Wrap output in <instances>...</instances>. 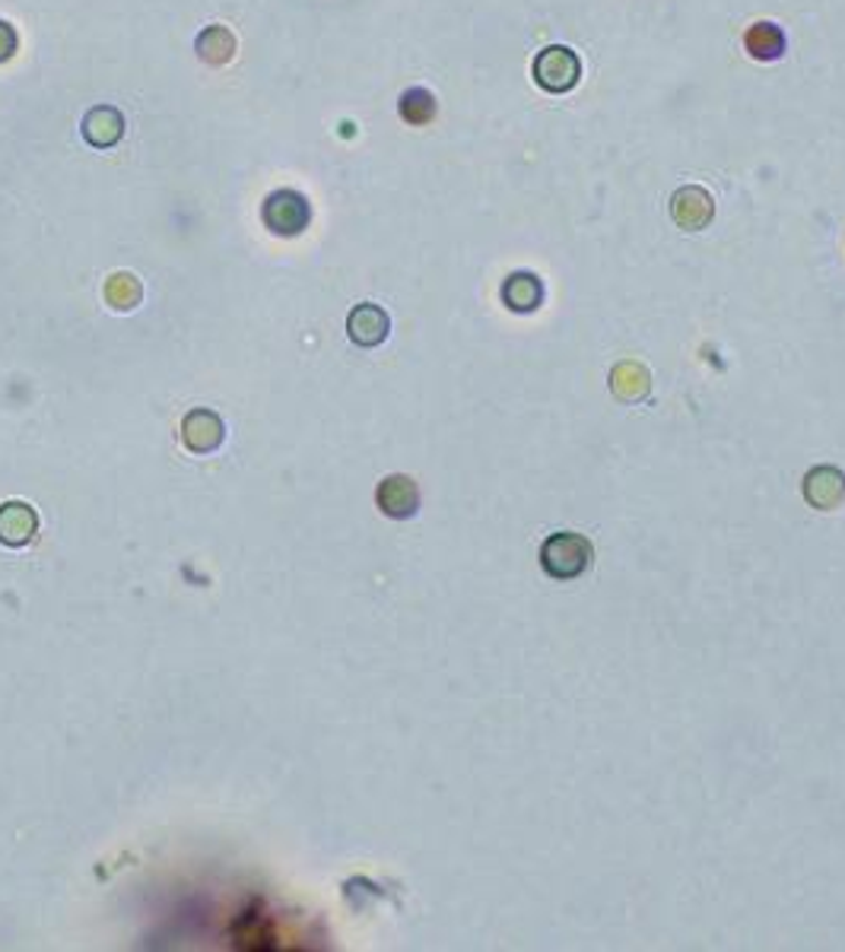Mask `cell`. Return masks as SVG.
<instances>
[{
	"mask_svg": "<svg viewBox=\"0 0 845 952\" xmlns=\"http://www.w3.org/2000/svg\"><path fill=\"white\" fill-rule=\"evenodd\" d=\"M347 331L350 341L356 343V346H378V343H385V337H388L392 321L385 315V308L366 302V305H356V308L350 312Z\"/></svg>",
	"mask_w": 845,
	"mask_h": 952,
	"instance_id": "9c48e42d",
	"label": "cell"
},
{
	"mask_svg": "<svg viewBox=\"0 0 845 952\" xmlns=\"http://www.w3.org/2000/svg\"><path fill=\"white\" fill-rule=\"evenodd\" d=\"M611 391H614V397L623 400V404L646 400L648 391H651V375H648V368L633 363V359L614 366V372H611Z\"/></svg>",
	"mask_w": 845,
	"mask_h": 952,
	"instance_id": "4fadbf2b",
	"label": "cell"
},
{
	"mask_svg": "<svg viewBox=\"0 0 845 952\" xmlns=\"http://www.w3.org/2000/svg\"><path fill=\"white\" fill-rule=\"evenodd\" d=\"M804 499L807 505L821 509V512H833L845 502V473L839 467H814L804 477Z\"/></svg>",
	"mask_w": 845,
	"mask_h": 952,
	"instance_id": "5b68a950",
	"label": "cell"
},
{
	"mask_svg": "<svg viewBox=\"0 0 845 952\" xmlns=\"http://www.w3.org/2000/svg\"><path fill=\"white\" fill-rule=\"evenodd\" d=\"M39 531V517L23 502L0 505V543L7 546H25Z\"/></svg>",
	"mask_w": 845,
	"mask_h": 952,
	"instance_id": "7c38bea8",
	"label": "cell"
},
{
	"mask_svg": "<svg viewBox=\"0 0 845 952\" xmlns=\"http://www.w3.org/2000/svg\"><path fill=\"white\" fill-rule=\"evenodd\" d=\"M436 108H439V105H436V96H432L429 90H422V86L407 90L398 102L400 118L407 124H414V127L432 122V118H436Z\"/></svg>",
	"mask_w": 845,
	"mask_h": 952,
	"instance_id": "9a60e30c",
	"label": "cell"
},
{
	"mask_svg": "<svg viewBox=\"0 0 845 952\" xmlns=\"http://www.w3.org/2000/svg\"><path fill=\"white\" fill-rule=\"evenodd\" d=\"M105 299H108L112 308L131 312V308L140 302V286H137V280H134L131 273H115V276L108 280V286H105Z\"/></svg>",
	"mask_w": 845,
	"mask_h": 952,
	"instance_id": "2e32d148",
	"label": "cell"
},
{
	"mask_svg": "<svg viewBox=\"0 0 845 952\" xmlns=\"http://www.w3.org/2000/svg\"><path fill=\"white\" fill-rule=\"evenodd\" d=\"M502 302H505V308L515 312V315L538 312L541 302H544V283H541V276L531 273V270H515V273L505 276V283H502Z\"/></svg>",
	"mask_w": 845,
	"mask_h": 952,
	"instance_id": "8992f818",
	"label": "cell"
},
{
	"mask_svg": "<svg viewBox=\"0 0 845 952\" xmlns=\"http://www.w3.org/2000/svg\"><path fill=\"white\" fill-rule=\"evenodd\" d=\"M236 54V39L226 25H207L198 35V57L210 67H223Z\"/></svg>",
	"mask_w": 845,
	"mask_h": 952,
	"instance_id": "5bb4252c",
	"label": "cell"
},
{
	"mask_svg": "<svg viewBox=\"0 0 845 952\" xmlns=\"http://www.w3.org/2000/svg\"><path fill=\"white\" fill-rule=\"evenodd\" d=\"M744 49L753 61H763V64L779 61V57H785V51H789L785 29L779 23H770V20L753 23L744 32Z\"/></svg>",
	"mask_w": 845,
	"mask_h": 952,
	"instance_id": "8fae6325",
	"label": "cell"
},
{
	"mask_svg": "<svg viewBox=\"0 0 845 952\" xmlns=\"http://www.w3.org/2000/svg\"><path fill=\"white\" fill-rule=\"evenodd\" d=\"M592 559H595V550L582 534H553L541 546V568L556 582H572L585 575Z\"/></svg>",
	"mask_w": 845,
	"mask_h": 952,
	"instance_id": "6da1fadb",
	"label": "cell"
},
{
	"mask_svg": "<svg viewBox=\"0 0 845 952\" xmlns=\"http://www.w3.org/2000/svg\"><path fill=\"white\" fill-rule=\"evenodd\" d=\"M261 220H264V226H268L271 232L290 239V236H299V232L309 226V220H312V207H309V200L299 195V191L283 188V191H274V195L264 200V207H261Z\"/></svg>",
	"mask_w": 845,
	"mask_h": 952,
	"instance_id": "3957f363",
	"label": "cell"
},
{
	"mask_svg": "<svg viewBox=\"0 0 845 952\" xmlns=\"http://www.w3.org/2000/svg\"><path fill=\"white\" fill-rule=\"evenodd\" d=\"M671 220L684 232H702L716 220V197L699 185H684L671 195Z\"/></svg>",
	"mask_w": 845,
	"mask_h": 952,
	"instance_id": "277c9868",
	"label": "cell"
},
{
	"mask_svg": "<svg viewBox=\"0 0 845 952\" xmlns=\"http://www.w3.org/2000/svg\"><path fill=\"white\" fill-rule=\"evenodd\" d=\"M378 509L388 517H414L420 509V489L410 477H388L378 487Z\"/></svg>",
	"mask_w": 845,
	"mask_h": 952,
	"instance_id": "30bf717a",
	"label": "cell"
},
{
	"mask_svg": "<svg viewBox=\"0 0 845 952\" xmlns=\"http://www.w3.org/2000/svg\"><path fill=\"white\" fill-rule=\"evenodd\" d=\"M223 436L226 429L220 416L210 414V410H195V414L185 416V422H181V439L188 444V451H195V454L217 451L223 444Z\"/></svg>",
	"mask_w": 845,
	"mask_h": 952,
	"instance_id": "ba28073f",
	"label": "cell"
},
{
	"mask_svg": "<svg viewBox=\"0 0 845 952\" xmlns=\"http://www.w3.org/2000/svg\"><path fill=\"white\" fill-rule=\"evenodd\" d=\"M534 83L541 90H547L553 96H563V93H572L582 80V61L578 54L566 45H547L534 57Z\"/></svg>",
	"mask_w": 845,
	"mask_h": 952,
	"instance_id": "7a4b0ae2",
	"label": "cell"
},
{
	"mask_svg": "<svg viewBox=\"0 0 845 952\" xmlns=\"http://www.w3.org/2000/svg\"><path fill=\"white\" fill-rule=\"evenodd\" d=\"M17 45H20V39H17V29L0 20V64H3V61H10V57L17 54Z\"/></svg>",
	"mask_w": 845,
	"mask_h": 952,
	"instance_id": "e0dca14e",
	"label": "cell"
},
{
	"mask_svg": "<svg viewBox=\"0 0 845 952\" xmlns=\"http://www.w3.org/2000/svg\"><path fill=\"white\" fill-rule=\"evenodd\" d=\"M80 130H83V140H86L90 147L108 149L125 137V118H122V112L112 108V105H96V108L86 112Z\"/></svg>",
	"mask_w": 845,
	"mask_h": 952,
	"instance_id": "52a82bcc",
	"label": "cell"
}]
</instances>
